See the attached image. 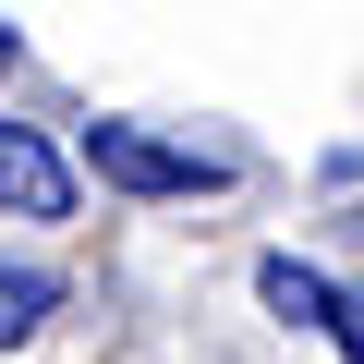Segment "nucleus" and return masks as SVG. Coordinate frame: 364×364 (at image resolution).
Masks as SVG:
<instances>
[{
	"label": "nucleus",
	"mask_w": 364,
	"mask_h": 364,
	"mask_svg": "<svg viewBox=\"0 0 364 364\" xmlns=\"http://www.w3.org/2000/svg\"><path fill=\"white\" fill-rule=\"evenodd\" d=\"M255 291H267L291 328H328V316H340V279H316L304 255H267V267H255Z\"/></svg>",
	"instance_id": "7ed1b4c3"
},
{
	"label": "nucleus",
	"mask_w": 364,
	"mask_h": 364,
	"mask_svg": "<svg viewBox=\"0 0 364 364\" xmlns=\"http://www.w3.org/2000/svg\"><path fill=\"white\" fill-rule=\"evenodd\" d=\"M328 340H340V352L364 364V291H340V316H328Z\"/></svg>",
	"instance_id": "39448f33"
},
{
	"label": "nucleus",
	"mask_w": 364,
	"mask_h": 364,
	"mask_svg": "<svg viewBox=\"0 0 364 364\" xmlns=\"http://www.w3.org/2000/svg\"><path fill=\"white\" fill-rule=\"evenodd\" d=\"M0 61H13V25H0Z\"/></svg>",
	"instance_id": "423d86ee"
},
{
	"label": "nucleus",
	"mask_w": 364,
	"mask_h": 364,
	"mask_svg": "<svg viewBox=\"0 0 364 364\" xmlns=\"http://www.w3.org/2000/svg\"><path fill=\"white\" fill-rule=\"evenodd\" d=\"M0 207L13 219H73V158L37 122H0Z\"/></svg>",
	"instance_id": "f03ea898"
},
{
	"label": "nucleus",
	"mask_w": 364,
	"mask_h": 364,
	"mask_svg": "<svg viewBox=\"0 0 364 364\" xmlns=\"http://www.w3.org/2000/svg\"><path fill=\"white\" fill-rule=\"evenodd\" d=\"M85 170L122 182V195H219V182H231V158L170 146V134H146V122H85Z\"/></svg>",
	"instance_id": "f257e3e1"
},
{
	"label": "nucleus",
	"mask_w": 364,
	"mask_h": 364,
	"mask_svg": "<svg viewBox=\"0 0 364 364\" xmlns=\"http://www.w3.org/2000/svg\"><path fill=\"white\" fill-rule=\"evenodd\" d=\"M49 304H61V279H49V267H0V352L37 340V328H49Z\"/></svg>",
	"instance_id": "20e7f679"
}]
</instances>
